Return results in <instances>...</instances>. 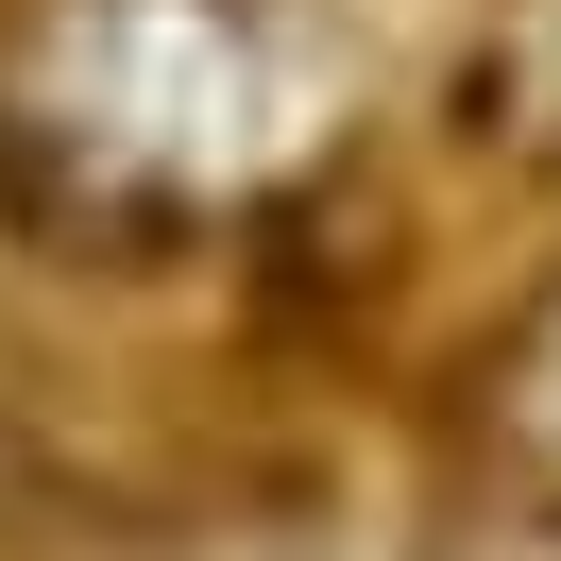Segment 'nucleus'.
I'll return each mask as SVG.
<instances>
[{
  "mask_svg": "<svg viewBox=\"0 0 561 561\" xmlns=\"http://www.w3.org/2000/svg\"><path fill=\"white\" fill-rule=\"evenodd\" d=\"M307 153L273 0H0V221L153 255L239 221Z\"/></svg>",
  "mask_w": 561,
  "mask_h": 561,
  "instance_id": "f257e3e1",
  "label": "nucleus"
},
{
  "mask_svg": "<svg viewBox=\"0 0 561 561\" xmlns=\"http://www.w3.org/2000/svg\"><path fill=\"white\" fill-rule=\"evenodd\" d=\"M493 443H511V477H527V493H561V307L527 323L511 357H493Z\"/></svg>",
  "mask_w": 561,
  "mask_h": 561,
  "instance_id": "f03ea898",
  "label": "nucleus"
}]
</instances>
